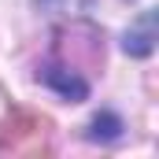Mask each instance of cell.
<instances>
[{
  "mask_svg": "<svg viewBox=\"0 0 159 159\" xmlns=\"http://www.w3.org/2000/svg\"><path fill=\"white\" fill-rule=\"evenodd\" d=\"M41 81H44L48 89H56L63 100H85V96H89V85H85L74 70H67V67H44V70H41Z\"/></svg>",
  "mask_w": 159,
  "mask_h": 159,
  "instance_id": "cell-1",
  "label": "cell"
},
{
  "mask_svg": "<svg viewBox=\"0 0 159 159\" xmlns=\"http://www.w3.org/2000/svg\"><path fill=\"white\" fill-rule=\"evenodd\" d=\"M119 133H122V122H119V115H111V111L96 115L93 126H89V137H93V141H115Z\"/></svg>",
  "mask_w": 159,
  "mask_h": 159,
  "instance_id": "cell-2",
  "label": "cell"
},
{
  "mask_svg": "<svg viewBox=\"0 0 159 159\" xmlns=\"http://www.w3.org/2000/svg\"><path fill=\"white\" fill-rule=\"evenodd\" d=\"M126 52H129V56H148V52H152V19H144L141 30L126 34Z\"/></svg>",
  "mask_w": 159,
  "mask_h": 159,
  "instance_id": "cell-3",
  "label": "cell"
}]
</instances>
